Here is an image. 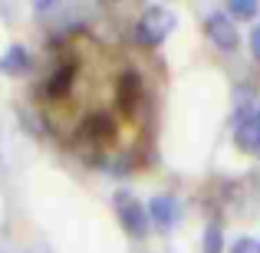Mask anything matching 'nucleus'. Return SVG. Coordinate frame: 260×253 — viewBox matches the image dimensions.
Masks as SVG:
<instances>
[{
	"label": "nucleus",
	"instance_id": "nucleus-1",
	"mask_svg": "<svg viewBox=\"0 0 260 253\" xmlns=\"http://www.w3.org/2000/svg\"><path fill=\"white\" fill-rule=\"evenodd\" d=\"M178 26V17L168 7H148L145 13H142V20H139V40L145 46H158L161 40H168L172 37V30Z\"/></svg>",
	"mask_w": 260,
	"mask_h": 253
},
{
	"label": "nucleus",
	"instance_id": "nucleus-8",
	"mask_svg": "<svg viewBox=\"0 0 260 253\" xmlns=\"http://www.w3.org/2000/svg\"><path fill=\"white\" fill-rule=\"evenodd\" d=\"M201 250H204V253H221V250H224V237H221V227H217V224H211V227H204V237H201Z\"/></svg>",
	"mask_w": 260,
	"mask_h": 253
},
{
	"label": "nucleus",
	"instance_id": "nucleus-4",
	"mask_svg": "<svg viewBox=\"0 0 260 253\" xmlns=\"http://www.w3.org/2000/svg\"><path fill=\"white\" fill-rule=\"evenodd\" d=\"M145 210H148V221L158 230H172L175 224H181V204H178L172 194H155L152 201L145 204Z\"/></svg>",
	"mask_w": 260,
	"mask_h": 253
},
{
	"label": "nucleus",
	"instance_id": "nucleus-5",
	"mask_svg": "<svg viewBox=\"0 0 260 253\" xmlns=\"http://www.w3.org/2000/svg\"><path fill=\"white\" fill-rule=\"evenodd\" d=\"M234 145L244 155H260V112H250L244 119H237L234 128Z\"/></svg>",
	"mask_w": 260,
	"mask_h": 253
},
{
	"label": "nucleus",
	"instance_id": "nucleus-10",
	"mask_svg": "<svg viewBox=\"0 0 260 253\" xmlns=\"http://www.w3.org/2000/svg\"><path fill=\"white\" fill-rule=\"evenodd\" d=\"M250 53H254V59H260V23L250 30Z\"/></svg>",
	"mask_w": 260,
	"mask_h": 253
},
{
	"label": "nucleus",
	"instance_id": "nucleus-7",
	"mask_svg": "<svg viewBox=\"0 0 260 253\" xmlns=\"http://www.w3.org/2000/svg\"><path fill=\"white\" fill-rule=\"evenodd\" d=\"M228 17L231 20H254L257 17V0H231L228 4Z\"/></svg>",
	"mask_w": 260,
	"mask_h": 253
},
{
	"label": "nucleus",
	"instance_id": "nucleus-9",
	"mask_svg": "<svg viewBox=\"0 0 260 253\" xmlns=\"http://www.w3.org/2000/svg\"><path fill=\"white\" fill-rule=\"evenodd\" d=\"M231 253H260V243L254 237H241V240L231 243Z\"/></svg>",
	"mask_w": 260,
	"mask_h": 253
},
{
	"label": "nucleus",
	"instance_id": "nucleus-6",
	"mask_svg": "<svg viewBox=\"0 0 260 253\" xmlns=\"http://www.w3.org/2000/svg\"><path fill=\"white\" fill-rule=\"evenodd\" d=\"M30 69V53L23 46H10V50L0 56V73L4 76H20V73Z\"/></svg>",
	"mask_w": 260,
	"mask_h": 253
},
{
	"label": "nucleus",
	"instance_id": "nucleus-3",
	"mask_svg": "<svg viewBox=\"0 0 260 253\" xmlns=\"http://www.w3.org/2000/svg\"><path fill=\"white\" fill-rule=\"evenodd\" d=\"M204 30H208V37L214 40L217 50H228V53H231V50H237V43H241V33H237L234 20H231L224 10L208 13V20H204Z\"/></svg>",
	"mask_w": 260,
	"mask_h": 253
},
{
	"label": "nucleus",
	"instance_id": "nucleus-2",
	"mask_svg": "<svg viewBox=\"0 0 260 253\" xmlns=\"http://www.w3.org/2000/svg\"><path fill=\"white\" fill-rule=\"evenodd\" d=\"M115 214H119V224L125 227V234L132 237H145L148 234V210L145 204L135 201V194H125V191H119L115 194Z\"/></svg>",
	"mask_w": 260,
	"mask_h": 253
}]
</instances>
